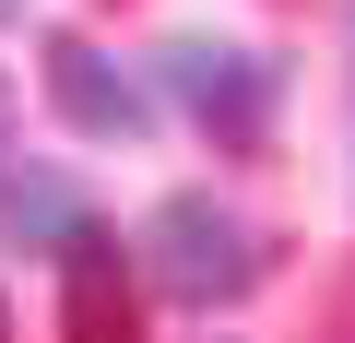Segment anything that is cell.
I'll list each match as a JSON object with an SVG mask.
<instances>
[{"instance_id":"cell-6","label":"cell","mask_w":355,"mask_h":343,"mask_svg":"<svg viewBox=\"0 0 355 343\" xmlns=\"http://www.w3.org/2000/svg\"><path fill=\"white\" fill-rule=\"evenodd\" d=\"M0 154H12V83H0Z\"/></svg>"},{"instance_id":"cell-5","label":"cell","mask_w":355,"mask_h":343,"mask_svg":"<svg viewBox=\"0 0 355 343\" xmlns=\"http://www.w3.org/2000/svg\"><path fill=\"white\" fill-rule=\"evenodd\" d=\"M0 225H12V237H48V249H60V237L83 225V202H71L60 178H12V190H0Z\"/></svg>"},{"instance_id":"cell-2","label":"cell","mask_w":355,"mask_h":343,"mask_svg":"<svg viewBox=\"0 0 355 343\" xmlns=\"http://www.w3.org/2000/svg\"><path fill=\"white\" fill-rule=\"evenodd\" d=\"M166 95L202 130H225V142H261V118H272V71L249 48H225V36H178L166 48Z\"/></svg>"},{"instance_id":"cell-8","label":"cell","mask_w":355,"mask_h":343,"mask_svg":"<svg viewBox=\"0 0 355 343\" xmlns=\"http://www.w3.org/2000/svg\"><path fill=\"white\" fill-rule=\"evenodd\" d=\"M0 343H12V308H0Z\"/></svg>"},{"instance_id":"cell-1","label":"cell","mask_w":355,"mask_h":343,"mask_svg":"<svg viewBox=\"0 0 355 343\" xmlns=\"http://www.w3.org/2000/svg\"><path fill=\"white\" fill-rule=\"evenodd\" d=\"M142 261H154V284L178 296V308H237L249 284H261V237L214 202V190H178V202H154V225H142Z\"/></svg>"},{"instance_id":"cell-7","label":"cell","mask_w":355,"mask_h":343,"mask_svg":"<svg viewBox=\"0 0 355 343\" xmlns=\"http://www.w3.org/2000/svg\"><path fill=\"white\" fill-rule=\"evenodd\" d=\"M12 12H24V0H0V24H12Z\"/></svg>"},{"instance_id":"cell-3","label":"cell","mask_w":355,"mask_h":343,"mask_svg":"<svg viewBox=\"0 0 355 343\" xmlns=\"http://www.w3.org/2000/svg\"><path fill=\"white\" fill-rule=\"evenodd\" d=\"M48 107H60L83 142H142V130H154V95H142L95 36H60V48H48Z\"/></svg>"},{"instance_id":"cell-4","label":"cell","mask_w":355,"mask_h":343,"mask_svg":"<svg viewBox=\"0 0 355 343\" xmlns=\"http://www.w3.org/2000/svg\"><path fill=\"white\" fill-rule=\"evenodd\" d=\"M60 331H71V343H142L130 261H119L107 225H71V237H60Z\"/></svg>"}]
</instances>
